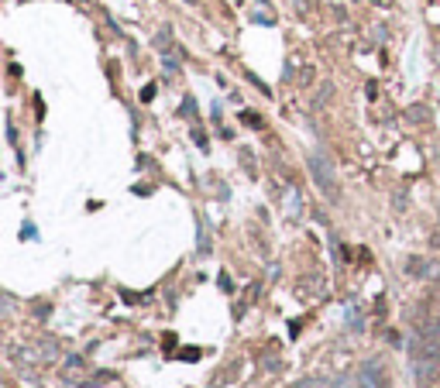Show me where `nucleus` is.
Listing matches in <instances>:
<instances>
[{
  "mask_svg": "<svg viewBox=\"0 0 440 388\" xmlns=\"http://www.w3.org/2000/svg\"><path fill=\"white\" fill-rule=\"evenodd\" d=\"M413 357H440V320L426 316L413 337Z\"/></svg>",
  "mask_w": 440,
  "mask_h": 388,
  "instance_id": "f257e3e1",
  "label": "nucleus"
},
{
  "mask_svg": "<svg viewBox=\"0 0 440 388\" xmlns=\"http://www.w3.org/2000/svg\"><path fill=\"white\" fill-rule=\"evenodd\" d=\"M309 165V175H313V182H317V189L324 196H337V175H334V165H330V158L320 155V152H313L307 158Z\"/></svg>",
  "mask_w": 440,
  "mask_h": 388,
  "instance_id": "f03ea898",
  "label": "nucleus"
},
{
  "mask_svg": "<svg viewBox=\"0 0 440 388\" xmlns=\"http://www.w3.org/2000/svg\"><path fill=\"white\" fill-rule=\"evenodd\" d=\"M358 385L362 388H385L382 385V368H379V361H368L358 374Z\"/></svg>",
  "mask_w": 440,
  "mask_h": 388,
  "instance_id": "7ed1b4c3",
  "label": "nucleus"
},
{
  "mask_svg": "<svg viewBox=\"0 0 440 388\" xmlns=\"http://www.w3.org/2000/svg\"><path fill=\"white\" fill-rule=\"evenodd\" d=\"M409 117H416V120H426V110H423V107H413V110H409Z\"/></svg>",
  "mask_w": 440,
  "mask_h": 388,
  "instance_id": "20e7f679",
  "label": "nucleus"
},
{
  "mask_svg": "<svg viewBox=\"0 0 440 388\" xmlns=\"http://www.w3.org/2000/svg\"><path fill=\"white\" fill-rule=\"evenodd\" d=\"M296 388H317V385H313V382H307V385H296Z\"/></svg>",
  "mask_w": 440,
  "mask_h": 388,
  "instance_id": "39448f33",
  "label": "nucleus"
}]
</instances>
